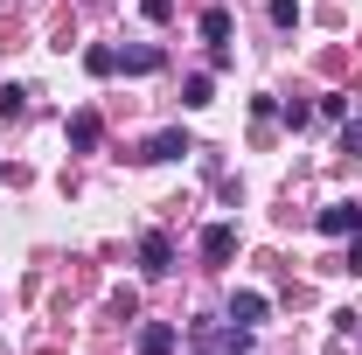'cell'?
Here are the masks:
<instances>
[{
	"label": "cell",
	"instance_id": "cell-2",
	"mask_svg": "<svg viewBox=\"0 0 362 355\" xmlns=\"http://www.w3.org/2000/svg\"><path fill=\"white\" fill-rule=\"evenodd\" d=\"M139 265H146V279L175 272V237H168V230H146V237H139Z\"/></svg>",
	"mask_w": 362,
	"mask_h": 355
},
{
	"label": "cell",
	"instance_id": "cell-14",
	"mask_svg": "<svg viewBox=\"0 0 362 355\" xmlns=\"http://www.w3.org/2000/svg\"><path fill=\"white\" fill-rule=\"evenodd\" d=\"M181 105H209V77H188L181 84Z\"/></svg>",
	"mask_w": 362,
	"mask_h": 355
},
{
	"label": "cell",
	"instance_id": "cell-7",
	"mask_svg": "<svg viewBox=\"0 0 362 355\" xmlns=\"http://www.w3.org/2000/svg\"><path fill=\"white\" fill-rule=\"evenodd\" d=\"M265 313H272V300H265V293H237V300H230V320H237V327H258Z\"/></svg>",
	"mask_w": 362,
	"mask_h": 355
},
{
	"label": "cell",
	"instance_id": "cell-3",
	"mask_svg": "<svg viewBox=\"0 0 362 355\" xmlns=\"http://www.w3.org/2000/svg\"><path fill=\"white\" fill-rule=\"evenodd\" d=\"M314 230H320V237H356V230H362V202H334V209H320Z\"/></svg>",
	"mask_w": 362,
	"mask_h": 355
},
{
	"label": "cell",
	"instance_id": "cell-13",
	"mask_svg": "<svg viewBox=\"0 0 362 355\" xmlns=\"http://www.w3.org/2000/svg\"><path fill=\"white\" fill-rule=\"evenodd\" d=\"M272 21L279 28H300V0H272Z\"/></svg>",
	"mask_w": 362,
	"mask_h": 355
},
{
	"label": "cell",
	"instance_id": "cell-18",
	"mask_svg": "<svg viewBox=\"0 0 362 355\" xmlns=\"http://www.w3.org/2000/svg\"><path fill=\"white\" fill-rule=\"evenodd\" d=\"M0 181H7V168H0Z\"/></svg>",
	"mask_w": 362,
	"mask_h": 355
},
{
	"label": "cell",
	"instance_id": "cell-4",
	"mask_svg": "<svg viewBox=\"0 0 362 355\" xmlns=\"http://www.w3.org/2000/svg\"><path fill=\"white\" fill-rule=\"evenodd\" d=\"M230 251H237V230H230V223H209V230H202V258H209V265H230Z\"/></svg>",
	"mask_w": 362,
	"mask_h": 355
},
{
	"label": "cell",
	"instance_id": "cell-10",
	"mask_svg": "<svg viewBox=\"0 0 362 355\" xmlns=\"http://www.w3.org/2000/svg\"><path fill=\"white\" fill-rule=\"evenodd\" d=\"M202 35H209L216 49L230 42V7H209V14H202Z\"/></svg>",
	"mask_w": 362,
	"mask_h": 355
},
{
	"label": "cell",
	"instance_id": "cell-12",
	"mask_svg": "<svg viewBox=\"0 0 362 355\" xmlns=\"http://www.w3.org/2000/svg\"><path fill=\"white\" fill-rule=\"evenodd\" d=\"M119 63H126V70H160V49H126Z\"/></svg>",
	"mask_w": 362,
	"mask_h": 355
},
{
	"label": "cell",
	"instance_id": "cell-11",
	"mask_svg": "<svg viewBox=\"0 0 362 355\" xmlns=\"http://www.w3.org/2000/svg\"><path fill=\"white\" fill-rule=\"evenodd\" d=\"M28 112V91L21 84H0V119H21Z\"/></svg>",
	"mask_w": 362,
	"mask_h": 355
},
{
	"label": "cell",
	"instance_id": "cell-9",
	"mask_svg": "<svg viewBox=\"0 0 362 355\" xmlns=\"http://www.w3.org/2000/svg\"><path fill=\"white\" fill-rule=\"evenodd\" d=\"M84 70H90V77H112V70H119V49H105V42L84 49Z\"/></svg>",
	"mask_w": 362,
	"mask_h": 355
},
{
	"label": "cell",
	"instance_id": "cell-8",
	"mask_svg": "<svg viewBox=\"0 0 362 355\" xmlns=\"http://www.w3.org/2000/svg\"><path fill=\"white\" fill-rule=\"evenodd\" d=\"M98 133H105V126H98V112H70V146H77V153H90Z\"/></svg>",
	"mask_w": 362,
	"mask_h": 355
},
{
	"label": "cell",
	"instance_id": "cell-5",
	"mask_svg": "<svg viewBox=\"0 0 362 355\" xmlns=\"http://www.w3.org/2000/svg\"><path fill=\"white\" fill-rule=\"evenodd\" d=\"M181 153H188V133H181V126H168V133L146 139V153H139V161H181Z\"/></svg>",
	"mask_w": 362,
	"mask_h": 355
},
{
	"label": "cell",
	"instance_id": "cell-1",
	"mask_svg": "<svg viewBox=\"0 0 362 355\" xmlns=\"http://www.w3.org/2000/svg\"><path fill=\"white\" fill-rule=\"evenodd\" d=\"M195 349L202 355H244L251 349V327H237V320H230V327L223 320H195Z\"/></svg>",
	"mask_w": 362,
	"mask_h": 355
},
{
	"label": "cell",
	"instance_id": "cell-6",
	"mask_svg": "<svg viewBox=\"0 0 362 355\" xmlns=\"http://www.w3.org/2000/svg\"><path fill=\"white\" fill-rule=\"evenodd\" d=\"M175 327H168V320H146V327H139V355H175Z\"/></svg>",
	"mask_w": 362,
	"mask_h": 355
},
{
	"label": "cell",
	"instance_id": "cell-16",
	"mask_svg": "<svg viewBox=\"0 0 362 355\" xmlns=\"http://www.w3.org/2000/svg\"><path fill=\"white\" fill-rule=\"evenodd\" d=\"M139 7H146V21H168L175 14V0H139Z\"/></svg>",
	"mask_w": 362,
	"mask_h": 355
},
{
	"label": "cell",
	"instance_id": "cell-15",
	"mask_svg": "<svg viewBox=\"0 0 362 355\" xmlns=\"http://www.w3.org/2000/svg\"><path fill=\"white\" fill-rule=\"evenodd\" d=\"M341 153H356V161H362V119H349V126H341Z\"/></svg>",
	"mask_w": 362,
	"mask_h": 355
},
{
	"label": "cell",
	"instance_id": "cell-17",
	"mask_svg": "<svg viewBox=\"0 0 362 355\" xmlns=\"http://www.w3.org/2000/svg\"><path fill=\"white\" fill-rule=\"evenodd\" d=\"M349 272H362V244H349Z\"/></svg>",
	"mask_w": 362,
	"mask_h": 355
}]
</instances>
